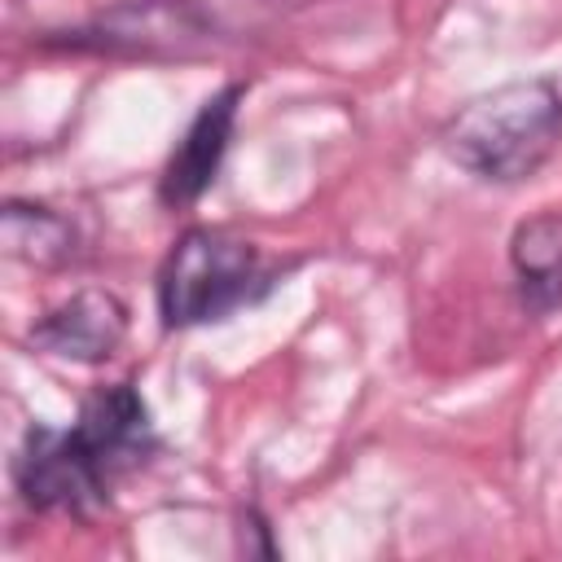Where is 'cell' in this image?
I'll return each instance as SVG.
<instances>
[{
    "label": "cell",
    "mask_w": 562,
    "mask_h": 562,
    "mask_svg": "<svg viewBox=\"0 0 562 562\" xmlns=\"http://www.w3.org/2000/svg\"><path fill=\"white\" fill-rule=\"evenodd\" d=\"M509 263L531 312L562 303V211L527 215L509 237Z\"/></svg>",
    "instance_id": "7"
},
{
    "label": "cell",
    "mask_w": 562,
    "mask_h": 562,
    "mask_svg": "<svg viewBox=\"0 0 562 562\" xmlns=\"http://www.w3.org/2000/svg\"><path fill=\"white\" fill-rule=\"evenodd\" d=\"M562 145V97L549 79H509L465 101L443 127V154L479 180L518 184Z\"/></svg>",
    "instance_id": "1"
},
{
    "label": "cell",
    "mask_w": 562,
    "mask_h": 562,
    "mask_svg": "<svg viewBox=\"0 0 562 562\" xmlns=\"http://www.w3.org/2000/svg\"><path fill=\"white\" fill-rule=\"evenodd\" d=\"M105 470L79 439V430H53V426H31L26 443L18 452V492L35 509H66L83 514L101 505L105 496Z\"/></svg>",
    "instance_id": "3"
},
{
    "label": "cell",
    "mask_w": 562,
    "mask_h": 562,
    "mask_svg": "<svg viewBox=\"0 0 562 562\" xmlns=\"http://www.w3.org/2000/svg\"><path fill=\"white\" fill-rule=\"evenodd\" d=\"M237 97H241V88L215 92V97L198 110V119L189 123L184 140L176 145V154H171V162H167V171H162V189H158V193H162L167 206L193 202V198L215 180L220 158H224V149H228V136H233Z\"/></svg>",
    "instance_id": "6"
},
{
    "label": "cell",
    "mask_w": 562,
    "mask_h": 562,
    "mask_svg": "<svg viewBox=\"0 0 562 562\" xmlns=\"http://www.w3.org/2000/svg\"><path fill=\"white\" fill-rule=\"evenodd\" d=\"M123 334H127V307H123V299L110 294V290H79L66 303H57L31 329V342L44 347L48 356L97 364V360H110L119 351Z\"/></svg>",
    "instance_id": "4"
},
{
    "label": "cell",
    "mask_w": 562,
    "mask_h": 562,
    "mask_svg": "<svg viewBox=\"0 0 562 562\" xmlns=\"http://www.w3.org/2000/svg\"><path fill=\"white\" fill-rule=\"evenodd\" d=\"M0 237H4V255L35 268H57L75 255V228L57 211L31 202H4Z\"/></svg>",
    "instance_id": "8"
},
{
    "label": "cell",
    "mask_w": 562,
    "mask_h": 562,
    "mask_svg": "<svg viewBox=\"0 0 562 562\" xmlns=\"http://www.w3.org/2000/svg\"><path fill=\"white\" fill-rule=\"evenodd\" d=\"M75 430L88 443V452L101 461L105 474H114L123 465H136L154 448V422H149V408H145V400L136 395L132 382L101 386L83 404Z\"/></svg>",
    "instance_id": "5"
},
{
    "label": "cell",
    "mask_w": 562,
    "mask_h": 562,
    "mask_svg": "<svg viewBox=\"0 0 562 562\" xmlns=\"http://www.w3.org/2000/svg\"><path fill=\"white\" fill-rule=\"evenodd\" d=\"M255 281H259V255L250 241L224 228H189L171 246L158 277L162 325L184 329V325L220 321L237 303H246Z\"/></svg>",
    "instance_id": "2"
}]
</instances>
